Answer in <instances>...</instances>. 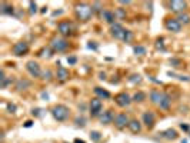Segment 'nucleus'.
Instances as JSON below:
<instances>
[{
  "label": "nucleus",
  "mask_w": 190,
  "mask_h": 143,
  "mask_svg": "<svg viewBox=\"0 0 190 143\" xmlns=\"http://www.w3.org/2000/svg\"><path fill=\"white\" fill-rule=\"evenodd\" d=\"M74 124H76L77 127H84V126H86V119H84L83 116H77V117L74 119Z\"/></svg>",
  "instance_id": "obj_31"
},
{
  "label": "nucleus",
  "mask_w": 190,
  "mask_h": 143,
  "mask_svg": "<svg viewBox=\"0 0 190 143\" xmlns=\"http://www.w3.org/2000/svg\"><path fill=\"white\" fill-rule=\"evenodd\" d=\"M42 79H43V80H47V82H50V80L53 79V74H52V72H50L49 69L43 70V73H42Z\"/></svg>",
  "instance_id": "obj_32"
},
{
  "label": "nucleus",
  "mask_w": 190,
  "mask_h": 143,
  "mask_svg": "<svg viewBox=\"0 0 190 143\" xmlns=\"http://www.w3.org/2000/svg\"><path fill=\"white\" fill-rule=\"evenodd\" d=\"M187 9V2H181V0H173V2L169 3V10L177 15L184 13Z\"/></svg>",
  "instance_id": "obj_8"
},
{
  "label": "nucleus",
  "mask_w": 190,
  "mask_h": 143,
  "mask_svg": "<svg viewBox=\"0 0 190 143\" xmlns=\"http://www.w3.org/2000/svg\"><path fill=\"white\" fill-rule=\"evenodd\" d=\"M53 53H54V52H53V50L47 46V47H43V49L37 53V56H39V57H47V59H49V57H52V56H53Z\"/></svg>",
  "instance_id": "obj_24"
},
{
  "label": "nucleus",
  "mask_w": 190,
  "mask_h": 143,
  "mask_svg": "<svg viewBox=\"0 0 190 143\" xmlns=\"http://www.w3.org/2000/svg\"><path fill=\"white\" fill-rule=\"evenodd\" d=\"M63 13V10H56L54 13H53V16H57V15H62Z\"/></svg>",
  "instance_id": "obj_48"
},
{
  "label": "nucleus",
  "mask_w": 190,
  "mask_h": 143,
  "mask_svg": "<svg viewBox=\"0 0 190 143\" xmlns=\"http://www.w3.org/2000/svg\"><path fill=\"white\" fill-rule=\"evenodd\" d=\"M154 46H156V49H157V50H162V52H164V50H166V47H164V43H163V39H162V37L156 40Z\"/></svg>",
  "instance_id": "obj_34"
},
{
  "label": "nucleus",
  "mask_w": 190,
  "mask_h": 143,
  "mask_svg": "<svg viewBox=\"0 0 190 143\" xmlns=\"http://www.w3.org/2000/svg\"><path fill=\"white\" fill-rule=\"evenodd\" d=\"M42 97H43V99H49V96H47V93H43V94H42Z\"/></svg>",
  "instance_id": "obj_51"
},
{
  "label": "nucleus",
  "mask_w": 190,
  "mask_h": 143,
  "mask_svg": "<svg viewBox=\"0 0 190 143\" xmlns=\"http://www.w3.org/2000/svg\"><path fill=\"white\" fill-rule=\"evenodd\" d=\"M142 123H143L147 129H153V126H154V123H156L154 113H153V112H150V110L144 112V113H143V116H142Z\"/></svg>",
  "instance_id": "obj_13"
},
{
  "label": "nucleus",
  "mask_w": 190,
  "mask_h": 143,
  "mask_svg": "<svg viewBox=\"0 0 190 143\" xmlns=\"http://www.w3.org/2000/svg\"><path fill=\"white\" fill-rule=\"evenodd\" d=\"M29 50H30V46H29V43H27V42H24V40L15 43V45H13V47H12L13 55H15V56H17V57L24 56L26 53H29Z\"/></svg>",
  "instance_id": "obj_6"
},
{
  "label": "nucleus",
  "mask_w": 190,
  "mask_h": 143,
  "mask_svg": "<svg viewBox=\"0 0 190 143\" xmlns=\"http://www.w3.org/2000/svg\"><path fill=\"white\" fill-rule=\"evenodd\" d=\"M132 39H133V32H132V30H126V35H124L123 42H124V43H130Z\"/></svg>",
  "instance_id": "obj_36"
},
{
  "label": "nucleus",
  "mask_w": 190,
  "mask_h": 143,
  "mask_svg": "<svg viewBox=\"0 0 190 143\" xmlns=\"http://www.w3.org/2000/svg\"><path fill=\"white\" fill-rule=\"evenodd\" d=\"M33 123H34L33 120H27V122L24 123V127H32V126H33Z\"/></svg>",
  "instance_id": "obj_46"
},
{
  "label": "nucleus",
  "mask_w": 190,
  "mask_h": 143,
  "mask_svg": "<svg viewBox=\"0 0 190 143\" xmlns=\"http://www.w3.org/2000/svg\"><path fill=\"white\" fill-rule=\"evenodd\" d=\"M6 109H7V112H9V113H12V114H15V113H16V110H17L16 104H13V103H7Z\"/></svg>",
  "instance_id": "obj_41"
},
{
  "label": "nucleus",
  "mask_w": 190,
  "mask_h": 143,
  "mask_svg": "<svg viewBox=\"0 0 190 143\" xmlns=\"http://www.w3.org/2000/svg\"><path fill=\"white\" fill-rule=\"evenodd\" d=\"M13 83V77H5L3 80H0V87L2 89H6L9 84Z\"/></svg>",
  "instance_id": "obj_30"
},
{
  "label": "nucleus",
  "mask_w": 190,
  "mask_h": 143,
  "mask_svg": "<svg viewBox=\"0 0 190 143\" xmlns=\"http://www.w3.org/2000/svg\"><path fill=\"white\" fill-rule=\"evenodd\" d=\"M160 136L164 137V139H167V140H176V139L179 137V134H177V132H176L174 129H167V130L162 132Z\"/></svg>",
  "instance_id": "obj_22"
},
{
  "label": "nucleus",
  "mask_w": 190,
  "mask_h": 143,
  "mask_svg": "<svg viewBox=\"0 0 190 143\" xmlns=\"http://www.w3.org/2000/svg\"><path fill=\"white\" fill-rule=\"evenodd\" d=\"M32 114H33L34 117H43V114H44V110L37 107V109H33V110H32Z\"/></svg>",
  "instance_id": "obj_38"
},
{
  "label": "nucleus",
  "mask_w": 190,
  "mask_h": 143,
  "mask_svg": "<svg viewBox=\"0 0 190 143\" xmlns=\"http://www.w3.org/2000/svg\"><path fill=\"white\" fill-rule=\"evenodd\" d=\"M60 83H64V82H67L69 80V77H70V72H69V69H66L64 66H60L59 65V67H57V70H56V76H54Z\"/></svg>",
  "instance_id": "obj_14"
},
{
  "label": "nucleus",
  "mask_w": 190,
  "mask_h": 143,
  "mask_svg": "<svg viewBox=\"0 0 190 143\" xmlns=\"http://www.w3.org/2000/svg\"><path fill=\"white\" fill-rule=\"evenodd\" d=\"M91 7H93V12H94V13L102 15V12H103V5H102L100 2H93V3H91Z\"/></svg>",
  "instance_id": "obj_27"
},
{
  "label": "nucleus",
  "mask_w": 190,
  "mask_h": 143,
  "mask_svg": "<svg viewBox=\"0 0 190 143\" xmlns=\"http://www.w3.org/2000/svg\"><path fill=\"white\" fill-rule=\"evenodd\" d=\"M177 20H179V23L180 25H183V26H186V25H189L190 23V16L187 15V13H181V15H177V17H176Z\"/></svg>",
  "instance_id": "obj_26"
},
{
  "label": "nucleus",
  "mask_w": 190,
  "mask_h": 143,
  "mask_svg": "<svg viewBox=\"0 0 190 143\" xmlns=\"http://www.w3.org/2000/svg\"><path fill=\"white\" fill-rule=\"evenodd\" d=\"M50 112H52V116L54 117V120H57V122H64L70 116V109L64 104H56L52 107Z\"/></svg>",
  "instance_id": "obj_2"
},
{
  "label": "nucleus",
  "mask_w": 190,
  "mask_h": 143,
  "mask_svg": "<svg viewBox=\"0 0 190 143\" xmlns=\"http://www.w3.org/2000/svg\"><path fill=\"white\" fill-rule=\"evenodd\" d=\"M110 35H112L115 39H117V40H123V39H124V35H126V29H124L119 22H116L115 25L110 26Z\"/></svg>",
  "instance_id": "obj_9"
},
{
  "label": "nucleus",
  "mask_w": 190,
  "mask_h": 143,
  "mask_svg": "<svg viewBox=\"0 0 190 143\" xmlns=\"http://www.w3.org/2000/svg\"><path fill=\"white\" fill-rule=\"evenodd\" d=\"M0 13H2V15H7V16L13 15L15 13L13 5H10L7 2H2V3H0Z\"/></svg>",
  "instance_id": "obj_20"
},
{
  "label": "nucleus",
  "mask_w": 190,
  "mask_h": 143,
  "mask_svg": "<svg viewBox=\"0 0 190 143\" xmlns=\"http://www.w3.org/2000/svg\"><path fill=\"white\" fill-rule=\"evenodd\" d=\"M74 13H76V17L81 22H89L91 19V16L94 15L93 12V7L91 5L86 3V2H81V3H76L74 6Z\"/></svg>",
  "instance_id": "obj_1"
},
{
  "label": "nucleus",
  "mask_w": 190,
  "mask_h": 143,
  "mask_svg": "<svg viewBox=\"0 0 190 143\" xmlns=\"http://www.w3.org/2000/svg\"><path fill=\"white\" fill-rule=\"evenodd\" d=\"M40 12H42L43 15H44V13H47V7H42V10H40Z\"/></svg>",
  "instance_id": "obj_50"
},
{
  "label": "nucleus",
  "mask_w": 190,
  "mask_h": 143,
  "mask_svg": "<svg viewBox=\"0 0 190 143\" xmlns=\"http://www.w3.org/2000/svg\"><path fill=\"white\" fill-rule=\"evenodd\" d=\"M115 102L119 107H127L130 103H132V97L126 93V92H122L119 94L115 96Z\"/></svg>",
  "instance_id": "obj_11"
},
{
  "label": "nucleus",
  "mask_w": 190,
  "mask_h": 143,
  "mask_svg": "<svg viewBox=\"0 0 190 143\" xmlns=\"http://www.w3.org/2000/svg\"><path fill=\"white\" fill-rule=\"evenodd\" d=\"M49 47L53 50V52H66L67 49H69V42L64 39V37H62V36H54L52 40H50V45H49Z\"/></svg>",
  "instance_id": "obj_3"
},
{
  "label": "nucleus",
  "mask_w": 190,
  "mask_h": 143,
  "mask_svg": "<svg viewBox=\"0 0 190 143\" xmlns=\"http://www.w3.org/2000/svg\"><path fill=\"white\" fill-rule=\"evenodd\" d=\"M146 99V93L144 92H136L134 94H133V97H132V102H136V103H142L143 100Z\"/></svg>",
  "instance_id": "obj_25"
},
{
  "label": "nucleus",
  "mask_w": 190,
  "mask_h": 143,
  "mask_svg": "<svg viewBox=\"0 0 190 143\" xmlns=\"http://www.w3.org/2000/svg\"><path fill=\"white\" fill-rule=\"evenodd\" d=\"M129 80H130L132 83L137 84V83H140V82H142V76H140V74H132V76L129 77Z\"/></svg>",
  "instance_id": "obj_37"
},
{
  "label": "nucleus",
  "mask_w": 190,
  "mask_h": 143,
  "mask_svg": "<svg viewBox=\"0 0 190 143\" xmlns=\"http://www.w3.org/2000/svg\"><path fill=\"white\" fill-rule=\"evenodd\" d=\"M162 97H163V92H160V90H157V89H153V90L150 92V94H149V99H150V102H152L153 104H159L160 100H162Z\"/></svg>",
  "instance_id": "obj_19"
},
{
  "label": "nucleus",
  "mask_w": 190,
  "mask_h": 143,
  "mask_svg": "<svg viewBox=\"0 0 190 143\" xmlns=\"http://www.w3.org/2000/svg\"><path fill=\"white\" fill-rule=\"evenodd\" d=\"M29 13H30V15L37 13V5H36L34 2H30V3H29Z\"/></svg>",
  "instance_id": "obj_39"
},
{
  "label": "nucleus",
  "mask_w": 190,
  "mask_h": 143,
  "mask_svg": "<svg viewBox=\"0 0 190 143\" xmlns=\"http://www.w3.org/2000/svg\"><path fill=\"white\" fill-rule=\"evenodd\" d=\"M119 5H122V6H130V5H132V2H129V0H127V2H124V0H120Z\"/></svg>",
  "instance_id": "obj_45"
},
{
  "label": "nucleus",
  "mask_w": 190,
  "mask_h": 143,
  "mask_svg": "<svg viewBox=\"0 0 190 143\" xmlns=\"http://www.w3.org/2000/svg\"><path fill=\"white\" fill-rule=\"evenodd\" d=\"M127 127L130 129V132H132V133L137 134V133H140V132H142V122H139V120L133 119V120H130V123H129V126H127Z\"/></svg>",
  "instance_id": "obj_21"
},
{
  "label": "nucleus",
  "mask_w": 190,
  "mask_h": 143,
  "mask_svg": "<svg viewBox=\"0 0 190 143\" xmlns=\"http://www.w3.org/2000/svg\"><path fill=\"white\" fill-rule=\"evenodd\" d=\"M89 109H90V114L91 117H97L102 116V110H103V102L99 97H93L89 103Z\"/></svg>",
  "instance_id": "obj_5"
},
{
  "label": "nucleus",
  "mask_w": 190,
  "mask_h": 143,
  "mask_svg": "<svg viewBox=\"0 0 190 143\" xmlns=\"http://www.w3.org/2000/svg\"><path fill=\"white\" fill-rule=\"evenodd\" d=\"M133 52H134V55H137V56H143V55H146V47L142 46V45H137V46L133 47Z\"/></svg>",
  "instance_id": "obj_28"
},
{
  "label": "nucleus",
  "mask_w": 190,
  "mask_h": 143,
  "mask_svg": "<svg viewBox=\"0 0 190 143\" xmlns=\"http://www.w3.org/2000/svg\"><path fill=\"white\" fill-rule=\"evenodd\" d=\"M164 27L169 32H173V33H179L181 30V25L179 23L177 19H173V17H166L164 19Z\"/></svg>",
  "instance_id": "obj_10"
},
{
  "label": "nucleus",
  "mask_w": 190,
  "mask_h": 143,
  "mask_svg": "<svg viewBox=\"0 0 190 143\" xmlns=\"http://www.w3.org/2000/svg\"><path fill=\"white\" fill-rule=\"evenodd\" d=\"M94 94H96L99 99H110V93L106 90V89H102V87H94Z\"/></svg>",
  "instance_id": "obj_23"
},
{
  "label": "nucleus",
  "mask_w": 190,
  "mask_h": 143,
  "mask_svg": "<svg viewBox=\"0 0 190 143\" xmlns=\"http://www.w3.org/2000/svg\"><path fill=\"white\" fill-rule=\"evenodd\" d=\"M90 139H91L93 142H99V140L102 139V133L97 132V130H91V132H90Z\"/></svg>",
  "instance_id": "obj_29"
},
{
  "label": "nucleus",
  "mask_w": 190,
  "mask_h": 143,
  "mask_svg": "<svg viewBox=\"0 0 190 143\" xmlns=\"http://www.w3.org/2000/svg\"><path fill=\"white\" fill-rule=\"evenodd\" d=\"M74 32V26L70 20H62L57 23V33L62 36V37H67V36H71Z\"/></svg>",
  "instance_id": "obj_4"
},
{
  "label": "nucleus",
  "mask_w": 190,
  "mask_h": 143,
  "mask_svg": "<svg viewBox=\"0 0 190 143\" xmlns=\"http://www.w3.org/2000/svg\"><path fill=\"white\" fill-rule=\"evenodd\" d=\"M170 65H171L173 67H180V66H181V60L173 57V59H170Z\"/></svg>",
  "instance_id": "obj_40"
},
{
  "label": "nucleus",
  "mask_w": 190,
  "mask_h": 143,
  "mask_svg": "<svg viewBox=\"0 0 190 143\" xmlns=\"http://www.w3.org/2000/svg\"><path fill=\"white\" fill-rule=\"evenodd\" d=\"M26 69H27V72L30 73V76L32 77H34V79H37V77H42V67H40V65L36 62V60H29L27 63H26Z\"/></svg>",
  "instance_id": "obj_7"
},
{
  "label": "nucleus",
  "mask_w": 190,
  "mask_h": 143,
  "mask_svg": "<svg viewBox=\"0 0 190 143\" xmlns=\"http://www.w3.org/2000/svg\"><path fill=\"white\" fill-rule=\"evenodd\" d=\"M180 129L184 130V132H187V130L190 129V126H189V124H184V123H180Z\"/></svg>",
  "instance_id": "obj_44"
},
{
  "label": "nucleus",
  "mask_w": 190,
  "mask_h": 143,
  "mask_svg": "<svg viewBox=\"0 0 190 143\" xmlns=\"http://www.w3.org/2000/svg\"><path fill=\"white\" fill-rule=\"evenodd\" d=\"M30 84H32L30 80H27L26 77H20V79H17L15 87H16L17 92H22V90H27V89L30 87Z\"/></svg>",
  "instance_id": "obj_17"
},
{
  "label": "nucleus",
  "mask_w": 190,
  "mask_h": 143,
  "mask_svg": "<svg viewBox=\"0 0 190 143\" xmlns=\"http://www.w3.org/2000/svg\"><path fill=\"white\" fill-rule=\"evenodd\" d=\"M76 62H77V57H76V56H69V57H67V63H69V65H74Z\"/></svg>",
  "instance_id": "obj_42"
},
{
  "label": "nucleus",
  "mask_w": 190,
  "mask_h": 143,
  "mask_svg": "<svg viewBox=\"0 0 190 143\" xmlns=\"http://www.w3.org/2000/svg\"><path fill=\"white\" fill-rule=\"evenodd\" d=\"M100 17H102L106 23H109L110 26H112V25H115V23H116V20H117V17H116L115 12H113V10H110V9H105V10L102 12Z\"/></svg>",
  "instance_id": "obj_15"
},
{
  "label": "nucleus",
  "mask_w": 190,
  "mask_h": 143,
  "mask_svg": "<svg viewBox=\"0 0 190 143\" xmlns=\"http://www.w3.org/2000/svg\"><path fill=\"white\" fill-rule=\"evenodd\" d=\"M63 143H67V142H63Z\"/></svg>",
  "instance_id": "obj_52"
},
{
  "label": "nucleus",
  "mask_w": 190,
  "mask_h": 143,
  "mask_svg": "<svg viewBox=\"0 0 190 143\" xmlns=\"http://www.w3.org/2000/svg\"><path fill=\"white\" fill-rule=\"evenodd\" d=\"M99 79L100 80H105L106 79V73H99Z\"/></svg>",
  "instance_id": "obj_47"
},
{
  "label": "nucleus",
  "mask_w": 190,
  "mask_h": 143,
  "mask_svg": "<svg viewBox=\"0 0 190 143\" xmlns=\"http://www.w3.org/2000/svg\"><path fill=\"white\" fill-rule=\"evenodd\" d=\"M87 47L89 49H93V50H97V45H96V42H89V45H87Z\"/></svg>",
  "instance_id": "obj_43"
},
{
  "label": "nucleus",
  "mask_w": 190,
  "mask_h": 143,
  "mask_svg": "<svg viewBox=\"0 0 190 143\" xmlns=\"http://www.w3.org/2000/svg\"><path fill=\"white\" fill-rule=\"evenodd\" d=\"M115 15H116L117 19H124V17H126V12H124V9H122V7L116 9V10H115Z\"/></svg>",
  "instance_id": "obj_33"
},
{
  "label": "nucleus",
  "mask_w": 190,
  "mask_h": 143,
  "mask_svg": "<svg viewBox=\"0 0 190 143\" xmlns=\"http://www.w3.org/2000/svg\"><path fill=\"white\" fill-rule=\"evenodd\" d=\"M170 106H171V96L169 93H163V97H162V100L159 103V107L162 110H169Z\"/></svg>",
  "instance_id": "obj_18"
},
{
  "label": "nucleus",
  "mask_w": 190,
  "mask_h": 143,
  "mask_svg": "<svg viewBox=\"0 0 190 143\" xmlns=\"http://www.w3.org/2000/svg\"><path fill=\"white\" fill-rule=\"evenodd\" d=\"M129 123H130V119H129V116H127L126 113H119V114L115 117V126H116L119 130H122V129H124L126 126H129Z\"/></svg>",
  "instance_id": "obj_12"
},
{
  "label": "nucleus",
  "mask_w": 190,
  "mask_h": 143,
  "mask_svg": "<svg viewBox=\"0 0 190 143\" xmlns=\"http://www.w3.org/2000/svg\"><path fill=\"white\" fill-rule=\"evenodd\" d=\"M74 143H86V142H84V140H81V139H76V140H74Z\"/></svg>",
  "instance_id": "obj_49"
},
{
  "label": "nucleus",
  "mask_w": 190,
  "mask_h": 143,
  "mask_svg": "<svg viewBox=\"0 0 190 143\" xmlns=\"http://www.w3.org/2000/svg\"><path fill=\"white\" fill-rule=\"evenodd\" d=\"M167 74L169 76H173V77H177L179 80H183V82H190V77L189 76H181V74H176V73H171V72H169Z\"/></svg>",
  "instance_id": "obj_35"
},
{
  "label": "nucleus",
  "mask_w": 190,
  "mask_h": 143,
  "mask_svg": "<svg viewBox=\"0 0 190 143\" xmlns=\"http://www.w3.org/2000/svg\"><path fill=\"white\" fill-rule=\"evenodd\" d=\"M115 113H113V110H106V112H103L102 113V116H100V123L102 124H110V123H113L115 122Z\"/></svg>",
  "instance_id": "obj_16"
}]
</instances>
